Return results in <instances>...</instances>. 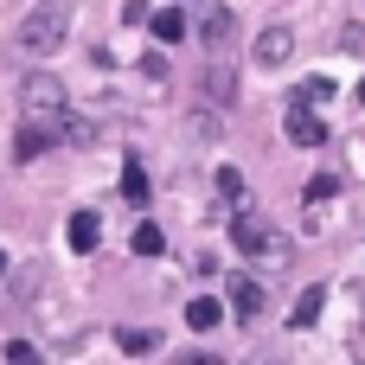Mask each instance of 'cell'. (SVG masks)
<instances>
[{
  "instance_id": "cell-1",
  "label": "cell",
  "mask_w": 365,
  "mask_h": 365,
  "mask_svg": "<svg viewBox=\"0 0 365 365\" xmlns=\"http://www.w3.org/2000/svg\"><path fill=\"white\" fill-rule=\"evenodd\" d=\"M19 109H26L19 122H32V128H45V135L58 141V122L71 115V90H64L51 71H32V77H26V90H19Z\"/></svg>"
},
{
  "instance_id": "cell-2",
  "label": "cell",
  "mask_w": 365,
  "mask_h": 365,
  "mask_svg": "<svg viewBox=\"0 0 365 365\" xmlns=\"http://www.w3.org/2000/svg\"><path fill=\"white\" fill-rule=\"evenodd\" d=\"M64 38H71V0H38V6L19 19V45H26L32 58H51Z\"/></svg>"
},
{
  "instance_id": "cell-3",
  "label": "cell",
  "mask_w": 365,
  "mask_h": 365,
  "mask_svg": "<svg viewBox=\"0 0 365 365\" xmlns=\"http://www.w3.org/2000/svg\"><path fill=\"white\" fill-rule=\"evenodd\" d=\"M231 250H244V257H257V263H276V257H289L282 231H276L263 212H250V205H237V212H231Z\"/></svg>"
},
{
  "instance_id": "cell-4",
  "label": "cell",
  "mask_w": 365,
  "mask_h": 365,
  "mask_svg": "<svg viewBox=\"0 0 365 365\" xmlns=\"http://www.w3.org/2000/svg\"><path fill=\"white\" fill-rule=\"evenodd\" d=\"M282 128H289V141H295V148H321V141H327V128L314 122V109H308L302 96H289V109H282Z\"/></svg>"
},
{
  "instance_id": "cell-5",
  "label": "cell",
  "mask_w": 365,
  "mask_h": 365,
  "mask_svg": "<svg viewBox=\"0 0 365 365\" xmlns=\"http://www.w3.org/2000/svg\"><path fill=\"white\" fill-rule=\"evenodd\" d=\"M289 51H295V32H289V26L276 19V26H263V32H257V51H250V58H257L263 71H276V64H282Z\"/></svg>"
},
{
  "instance_id": "cell-6",
  "label": "cell",
  "mask_w": 365,
  "mask_h": 365,
  "mask_svg": "<svg viewBox=\"0 0 365 365\" xmlns=\"http://www.w3.org/2000/svg\"><path fill=\"white\" fill-rule=\"evenodd\" d=\"M231 26H237V19H231V6H225V0H212V6L199 13V38H205V51H225V45H231Z\"/></svg>"
},
{
  "instance_id": "cell-7",
  "label": "cell",
  "mask_w": 365,
  "mask_h": 365,
  "mask_svg": "<svg viewBox=\"0 0 365 365\" xmlns=\"http://www.w3.org/2000/svg\"><path fill=\"white\" fill-rule=\"evenodd\" d=\"M263 302H269V295H263L250 276H237V282H231V308H237V321H257V314H263Z\"/></svg>"
},
{
  "instance_id": "cell-8",
  "label": "cell",
  "mask_w": 365,
  "mask_h": 365,
  "mask_svg": "<svg viewBox=\"0 0 365 365\" xmlns=\"http://www.w3.org/2000/svg\"><path fill=\"white\" fill-rule=\"evenodd\" d=\"M45 148H51V135H45V128H32V122H19V135H13V160L26 167V160H38Z\"/></svg>"
},
{
  "instance_id": "cell-9",
  "label": "cell",
  "mask_w": 365,
  "mask_h": 365,
  "mask_svg": "<svg viewBox=\"0 0 365 365\" xmlns=\"http://www.w3.org/2000/svg\"><path fill=\"white\" fill-rule=\"evenodd\" d=\"M148 26H154V38H160V45H180V38H186V13H180V6L148 13Z\"/></svg>"
},
{
  "instance_id": "cell-10",
  "label": "cell",
  "mask_w": 365,
  "mask_h": 365,
  "mask_svg": "<svg viewBox=\"0 0 365 365\" xmlns=\"http://www.w3.org/2000/svg\"><path fill=\"white\" fill-rule=\"evenodd\" d=\"M96 237H103V218L96 212H77L71 218V250H96Z\"/></svg>"
},
{
  "instance_id": "cell-11",
  "label": "cell",
  "mask_w": 365,
  "mask_h": 365,
  "mask_svg": "<svg viewBox=\"0 0 365 365\" xmlns=\"http://www.w3.org/2000/svg\"><path fill=\"white\" fill-rule=\"evenodd\" d=\"M218 321H225V308H218V302H212V295H199V302H192V308H186V327H192V334H212V327H218Z\"/></svg>"
},
{
  "instance_id": "cell-12",
  "label": "cell",
  "mask_w": 365,
  "mask_h": 365,
  "mask_svg": "<svg viewBox=\"0 0 365 365\" xmlns=\"http://www.w3.org/2000/svg\"><path fill=\"white\" fill-rule=\"evenodd\" d=\"M205 96H212V103H231V96H237V77H231L225 64H212V71H205Z\"/></svg>"
},
{
  "instance_id": "cell-13",
  "label": "cell",
  "mask_w": 365,
  "mask_h": 365,
  "mask_svg": "<svg viewBox=\"0 0 365 365\" xmlns=\"http://www.w3.org/2000/svg\"><path fill=\"white\" fill-rule=\"evenodd\" d=\"M321 302H327V289H302V302H295L289 321H295V327H314V321H321Z\"/></svg>"
},
{
  "instance_id": "cell-14",
  "label": "cell",
  "mask_w": 365,
  "mask_h": 365,
  "mask_svg": "<svg viewBox=\"0 0 365 365\" xmlns=\"http://www.w3.org/2000/svg\"><path fill=\"white\" fill-rule=\"evenodd\" d=\"M122 199H128V205H148V173H141L135 160L122 167Z\"/></svg>"
},
{
  "instance_id": "cell-15",
  "label": "cell",
  "mask_w": 365,
  "mask_h": 365,
  "mask_svg": "<svg viewBox=\"0 0 365 365\" xmlns=\"http://www.w3.org/2000/svg\"><path fill=\"white\" fill-rule=\"evenodd\" d=\"M115 340H122V353H154V346H160V334H154V327H122Z\"/></svg>"
},
{
  "instance_id": "cell-16",
  "label": "cell",
  "mask_w": 365,
  "mask_h": 365,
  "mask_svg": "<svg viewBox=\"0 0 365 365\" xmlns=\"http://www.w3.org/2000/svg\"><path fill=\"white\" fill-rule=\"evenodd\" d=\"M160 250H167L160 225H141V231H135V257H160Z\"/></svg>"
},
{
  "instance_id": "cell-17",
  "label": "cell",
  "mask_w": 365,
  "mask_h": 365,
  "mask_svg": "<svg viewBox=\"0 0 365 365\" xmlns=\"http://www.w3.org/2000/svg\"><path fill=\"white\" fill-rule=\"evenodd\" d=\"M334 192H340V180H334V173H314V180H308V205H327Z\"/></svg>"
},
{
  "instance_id": "cell-18",
  "label": "cell",
  "mask_w": 365,
  "mask_h": 365,
  "mask_svg": "<svg viewBox=\"0 0 365 365\" xmlns=\"http://www.w3.org/2000/svg\"><path fill=\"white\" fill-rule=\"evenodd\" d=\"M6 365H45V353H38L32 340H13V346H6Z\"/></svg>"
},
{
  "instance_id": "cell-19",
  "label": "cell",
  "mask_w": 365,
  "mask_h": 365,
  "mask_svg": "<svg viewBox=\"0 0 365 365\" xmlns=\"http://www.w3.org/2000/svg\"><path fill=\"white\" fill-rule=\"evenodd\" d=\"M340 51L346 58H365V26H340Z\"/></svg>"
},
{
  "instance_id": "cell-20",
  "label": "cell",
  "mask_w": 365,
  "mask_h": 365,
  "mask_svg": "<svg viewBox=\"0 0 365 365\" xmlns=\"http://www.w3.org/2000/svg\"><path fill=\"white\" fill-rule=\"evenodd\" d=\"M186 128H192L199 141H218V115H205V109H199V115H186Z\"/></svg>"
},
{
  "instance_id": "cell-21",
  "label": "cell",
  "mask_w": 365,
  "mask_h": 365,
  "mask_svg": "<svg viewBox=\"0 0 365 365\" xmlns=\"http://www.w3.org/2000/svg\"><path fill=\"white\" fill-rule=\"evenodd\" d=\"M218 192H225V199H244V173H237V167H218Z\"/></svg>"
},
{
  "instance_id": "cell-22",
  "label": "cell",
  "mask_w": 365,
  "mask_h": 365,
  "mask_svg": "<svg viewBox=\"0 0 365 365\" xmlns=\"http://www.w3.org/2000/svg\"><path fill=\"white\" fill-rule=\"evenodd\" d=\"M295 96H302V103H321V96H334V83H327V77H308Z\"/></svg>"
},
{
  "instance_id": "cell-23",
  "label": "cell",
  "mask_w": 365,
  "mask_h": 365,
  "mask_svg": "<svg viewBox=\"0 0 365 365\" xmlns=\"http://www.w3.org/2000/svg\"><path fill=\"white\" fill-rule=\"evenodd\" d=\"M122 19H128V26H141V19H148V0H122Z\"/></svg>"
},
{
  "instance_id": "cell-24",
  "label": "cell",
  "mask_w": 365,
  "mask_h": 365,
  "mask_svg": "<svg viewBox=\"0 0 365 365\" xmlns=\"http://www.w3.org/2000/svg\"><path fill=\"white\" fill-rule=\"evenodd\" d=\"M0 276H6V250H0Z\"/></svg>"
},
{
  "instance_id": "cell-25",
  "label": "cell",
  "mask_w": 365,
  "mask_h": 365,
  "mask_svg": "<svg viewBox=\"0 0 365 365\" xmlns=\"http://www.w3.org/2000/svg\"><path fill=\"white\" fill-rule=\"evenodd\" d=\"M250 365H276V359H250Z\"/></svg>"
},
{
  "instance_id": "cell-26",
  "label": "cell",
  "mask_w": 365,
  "mask_h": 365,
  "mask_svg": "<svg viewBox=\"0 0 365 365\" xmlns=\"http://www.w3.org/2000/svg\"><path fill=\"white\" fill-rule=\"evenodd\" d=\"M359 103H365V83H359Z\"/></svg>"
}]
</instances>
